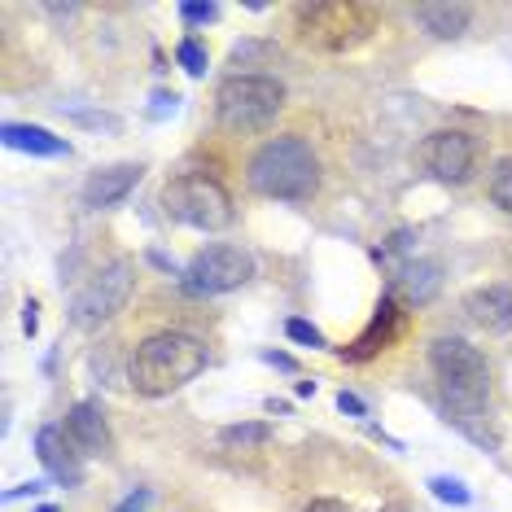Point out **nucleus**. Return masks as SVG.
Wrapping results in <instances>:
<instances>
[{
  "label": "nucleus",
  "instance_id": "obj_12",
  "mask_svg": "<svg viewBox=\"0 0 512 512\" xmlns=\"http://www.w3.org/2000/svg\"><path fill=\"white\" fill-rule=\"evenodd\" d=\"M141 176H145L141 162H119V167L92 171L88 184H84V206H92V211H101V206H119L123 197L141 184Z\"/></svg>",
  "mask_w": 512,
  "mask_h": 512
},
{
  "label": "nucleus",
  "instance_id": "obj_30",
  "mask_svg": "<svg viewBox=\"0 0 512 512\" xmlns=\"http://www.w3.org/2000/svg\"><path fill=\"white\" fill-rule=\"evenodd\" d=\"M302 512H351V508H346L342 499H311V504L302 508Z\"/></svg>",
  "mask_w": 512,
  "mask_h": 512
},
{
  "label": "nucleus",
  "instance_id": "obj_24",
  "mask_svg": "<svg viewBox=\"0 0 512 512\" xmlns=\"http://www.w3.org/2000/svg\"><path fill=\"white\" fill-rule=\"evenodd\" d=\"M180 18L189 22V27H202V22L219 18V5H180Z\"/></svg>",
  "mask_w": 512,
  "mask_h": 512
},
{
  "label": "nucleus",
  "instance_id": "obj_6",
  "mask_svg": "<svg viewBox=\"0 0 512 512\" xmlns=\"http://www.w3.org/2000/svg\"><path fill=\"white\" fill-rule=\"evenodd\" d=\"M162 211L197 232H224L232 224V193L206 171H184L162 189Z\"/></svg>",
  "mask_w": 512,
  "mask_h": 512
},
{
  "label": "nucleus",
  "instance_id": "obj_33",
  "mask_svg": "<svg viewBox=\"0 0 512 512\" xmlns=\"http://www.w3.org/2000/svg\"><path fill=\"white\" fill-rule=\"evenodd\" d=\"M149 259H154L158 267H167V272H176V263H171V259H167V254H158V250H154V254H149Z\"/></svg>",
  "mask_w": 512,
  "mask_h": 512
},
{
  "label": "nucleus",
  "instance_id": "obj_25",
  "mask_svg": "<svg viewBox=\"0 0 512 512\" xmlns=\"http://www.w3.org/2000/svg\"><path fill=\"white\" fill-rule=\"evenodd\" d=\"M180 110V97L176 92H154V106H149V119H167V114Z\"/></svg>",
  "mask_w": 512,
  "mask_h": 512
},
{
  "label": "nucleus",
  "instance_id": "obj_3",
  "mask_svg": "<svg viewBox=\"0 0 512 512\" xmlns=\"http://www.w3.org/2000/svg\"><path fill=\"white\" fill-rule=\"evenodd\" d=\"M246 180L254 193L276 202H307L320 189V158L302 136H276L250 158Z\"/></svg>",
  "mask_w": 512,
  "mask_h": 512
},
{
  "label": "nucleus",
  "instance_id": "obj_23",
  "mask_svg": "<svg viewBox=\"0 0 512 512\" xmlns=\"http://www.w3.org/2000/svg\"><path fill=\"white\" fill-rule=\"evenodd\" d=\"M285 333L289 337H294V342H302V346H311V351H324V346H329V342H324V333L316 329V324H307V320H285Z\"/></svg>",
  "mask_w": 512,
  "mask_h": 512
},
{
  "label": "nucleus",
  "instance_id": "obj_17",
  "mask_svg": "<svg viewBox=\"0 0 512 512\" xmlns=\"http://www.w3.org/2000/svg\"><path fill=\"white\" fill-rule=\"evenodd\" d=\"M219 438H224V447H241V451H250V447H267V442H272V425H263V421L228 425Z\"/></svg>",
  "mask_w": 512,
  "mask_h": 512
},
{
  "label": "nucleus",
  "instance_id": "obj_1",
  "mask_svg": "<svg viewBox=\"0 0 512 512\" xmlns=\"http://www.w3.org/2000/svg\"><path fill=\"white\" fill-rule=\"evenodd\" d=\"M429 364H434L442 399H447V421L464 438H473L477 447L499 451V434L491 425V368H486V355L464 337H438L429 346Z\"/></svg>",
  "mask_w": 512,
  "mask_h": 512
},
{
  "label": "nucleus",
  "instance_id": "obj_27",
  "mask_svg": "<svg viewBox=\"0 0 512 512\" xmlns=\"http://www.w3.org/2000/svg\"><path fill=\"white\" fill-rule=\"evenodd\" d=\"M22 333L27 337L40 333V302H27V307H22Z\"/></svg>",
  "mask_w": 512,
  "mask_h": 512
},
{
  "label": "nucleus",
  "instance_id": "obj_32",
  "mask_svg": "<svg viewBox=\"0 0 512 512\" xmlns=\"http://www.w3.org/2000/svg\"><path fill=\"white\" fill-rule=\"evenodd\" d=\"M381 512H425V508H416V504H403V499H399V504H390V508H381Z\"/></svg>",
  "mask_w": 512,
  "mask_h": 512
},
{
  "label": "nucleus",
  "instance_id": "obj_10",
  "mask_svg": "<svg viewBox=\"0 0 512 512\" xmlns=\"http://www.w3.org/2000/svg\"><path fill=\"white\" fill-rule=\"evenodd\" d=\"M403 324H407L403 302L394 298V294H381L377 311H372V320H368V329L359 333L355 342L337 346V359H346V364H368L372 355H381V351H386V346L394 342V337L403 333Z\"/></svg>",
  "mask_w": 512,
  "mask_h": 512
},
{
  "label": "nucleus",
  "instance_id": "obj_26",
  "mask_svg": "<svg viewBox=\"0 0 512 512\" xmlns=\"http://www.w3.org/2000/svg\"><path fill=\"white\" fill-rule=\"evenodd\" d=\"M337 407H342L346 416H368L364 399H359V394H351V390H342V394H337Z\"/></svg>",
  "mask_w": 512,
  "mask_h": 512
},
{
  "label": "nucleus",
  "instance_id": "obj_8",
  "mask_svg": "<svg viewBox=\"0 0 512 512\" xmlns=\"http://www.w3.org/2000/svg\"><path fill=\"white\" fill-rule=\"evenodd\" d=\"M250 276H254L250 254L241 246H228V241H215V246L193 254V263L180 272V285L193 298H215V294H228V289H241Z\"/></svg>",
  "mask_w": 512,
  "mask_h": 512
},
{
  "label": "nucleus",
  "instance_id": "obj_9",
  "mask_svg": "<svg viewBox=\"0 0 512 512\" xmlns=\"http://www.w3.org/2000/svg\"><path fill=\"white\" fill-rule=\"evenodd\" d=\"M477 141L469 132H456V127H447V132H429L421 145H416V162L425 167V176H434L438 184H464L473 176L477 167Z\"/></svg>",
  "mask_w": 512,
  "mask_h": 512
},
{
  "label": "nucleus",
  "instance_id": "obj_15",
  "mask_svg": "<svg viewBox=\"0 0 512 512\" xmlns=\"http://www.w3.org/2000/svg\"><path fill=\"white\" fill-rule=\"evenodd\" d=\"M66 434H71V442L84 456H106L110 451V425L97 403H75L66 412Z\"/></svg>",
  "mask_w": 512,
  "mask_h": 512
},
{
  "label": "nucleus",
  "instance_id": "obj_5",
  "mask_svg": "<svg viewBox=\"0 0 512 512\" xmlns=\"http://www.w3.org/2000/svg\"><path fill=\"white\" fill-rule=\"evenodd\" d=\"M285 106V84L276 75H228L215 92V119L232 136L267 132Z\"/></svg>",
  "mask_w": 512,
  "mask_h": 512
},
{
  "label": "nucleus",
  "instance_id": "obj_2",
  "mask_svg": "<svg viewBox=\"0 0 512 512\" xmlns=\"http://www.w3.org/2000/svg\"><path fill=\"white\" fill-rule=\"evenodd\" d=\"M202 368H206V346L193 333H154L136 346L132 364H127V381L145 399H162V394L189 386Z\"/></svg>",
  "mask_w": 512,
  "mask_h": 512
},
{
  "label": "nucleus",
  "instance_id": "obj_13",
  "mask_svg": "<svg viewBox=\"0 0 512 512\" xmlns=\"http://www.w3.org/2000/svg\"><path fill=\"white\" fill-rule=\"evenodd\" d=\"M464 316L491 333H512V285H482L464 298Z\"/></svg>",
  "mask_w": 512,
  "mask_h": 512
},
{
  "label": "nucleus",
  "instance_id": "obj_20",
  "mask_svg": "<svg viewBox=\"0 0 512 512\" xmlns=\"http://www.w3.org/2000/svg\"><path fill=\"white\" fill-rule=\"evenodd\" d=\"M176 62H180L193 79H202L206 66H211V53H206V44L197 40V36H184V40L176 44Z\"/></svg>",
  "mask_w": 512,
  "mask_h": 512
},
{
  "label": "nucleus",
  "instance_id": "obj_35",
  "mask_svg": "<svg viewBox=\"0 0 512 512\" xmlns=\"http://www.w3.org/2000/svg\"><path fill=\"white\" fill-rule=\"evenodd\" d=\"M36 512H62V508H53V504H40Z\"/></svg>",
  "mask_w": 512,
  "mask_h": 512
},
{
  "label": "nucleus",
  "instance_id": "obj_29",
  "mask_svg": "<svg viewBox=\"0 0 512 512\" xmlns=\"http://www.w3.org/2000/svg\"><path fill=\"white\" fill-rule=\"evenodd\" d=\"M49 491V482H27V486H14V491H5V499L14 504V499H27V495H44Z\"/></svg>",
  "mask_w": 512,
  "mask_h": 512
},
{
  "label": "nucleus",
  "instance_id": "obj_11",
  "mask_svg": "<svg viewBox=\"0 0 512 512\" xmlns=\"http://www.w3.org/2000/svg\"><path fill=\"white\" fill-rule=\"evenodd\" d=\"M36 456H40L44 473H49L57 486H79L84 482V451L75 447L66 429L44 425L36 434Z\"/></svg>",
  "mask_w": 512,
  "mask_h": 512
},
{
  "label": "nucleus",
  "instance_id": "obj_16",
  "mask_svg": "<svg viewBox=\"0 0 512 512\" xmlns=\"http://www.w3.org/2000/svg\"><path fill=\"white\" fill-rule=\"evenodd\" d=\"M0 141L9 149H22V154H36V158H66L71 145L62 136H53L49 127H36V123H5L0 127Z\"/></svg>",
  "mask_w": 512,
  "mask_h": 512
},
{
  "label": "nucleus",
  "instance_id": "obj_34",
  "mask_svg": "<svg viewBox=\"0 0 512 512\" xmlns=\"http://www.w3.org/2000/svg\"><path fill=\"white\" fill-rule=\"evenodd\" d=\"M267 412H281V416H285L289 403H285V399H267Z\"/></svg>",
  "mask_w": 512,
  "mask_h": 512
},
{
  "label": "nucleus",
  "instance_id": "obj_18",
  "mask_svg": "<svg viewBox=\"0 0 512 512\" xmlns=\"http://www.w3.org/2000/svg\"><path fill=\"white\" fill-rule=\"evenodd\" d=\"M276 57H281V49H276V44H267V40H241L237 49L228 53V62L237 66V71H232V75H241V66H254V62H276Z\"/></svg>",
  "mask_w": 512,
  "mask_h": 512
},
{
  "label": "nucleus",
  "instance_id": "obj_21",
  "mask_svg": "<svg viewBox=\"0 0 512 512\" xmlns=\"http://www.w3.org/2000/svg\"><path fill=\"white\" fill-rule=\"evenodd\" d=\"M429 491H434V499H442V504H451V508H464L473 499V491L460 482V477H429Z\"/></svg>",
  "mask_w": 512,
  "mask_h": 512
},
{
  "label": "nucleus",
  "instance_id": "obj_19",
  "mask_svg": "<svg viewBox=\"0 0 512 512\" xmlns=\"http://www.w3.org/2000/svg\"><path fill=\"white\" fill-rule=\"evenodd\" d=\"M486 193H491V202L499 206V211H508V215H512V154L495 162L491 180H486Z\"/></svg>",
  "mask_w": 512,
  "mask_h": 512
},
{
  "label": "nucleus",
  "instance_id": "obj_14",
  "mask_svg": "<svg viewBox=\"0 0 512 512\" xmlns=\"http://www.w3.org/2000/svg\"><path fill=\"white\" fill-rule=\"evenodd\" d=\"M412 14L434 40H460L473 22V5H460V0H425Z\"/></svg>",
  "mask_w": 512,
  "mask_h": 512
},
{
  "label": "nucleus",
  "instance_id": "obj_22",
  "mask_svg": "<svg viewBox=\"0 0 512 512\" xmlns=\"http://www.w3.org/2000/svg\"><path fill=\"white\" fill-rule=\"evenodd\" d=\"M71 123L92 127V132H110V136L123 132V119L119 114H106V110H71Z\"/></svg>",
  "mask_w": 512,
  "mask_h": 512
},
{
  "label": "nucleus",
  "instance_id": "obj_28",
  "mask_svg": "<svg viewBox=\"0 0 512 512\" xmlns=\"http://www.w3.org/2000/svg\"><path fill=\"white\" fill-rule=\"evenodd\" d=\"M263 364H272V368H281V372H298V359L285 355V351H263Z\"/></svg>",
  "mask_w": 512,
  "mask_h": 512
},
{
  "label": "nucleus",
  "instance_id": "obj_7",
  "mask_svg": "<svg viewBox=\"0 0 512 512\" xmlns=\"http://www.w3.org/2000/svg\"><path fill=\"white\" fill-rule=\"evenodd\" d=\"M132 289H136V263L132 259H114L110 267H101V272L75 294L71 324L75 329H101V324L114 320L127 307Z\"/></svg>",
  "mask_w": 512,
  "mask_h": 512
},
{
  "label": "nucleus",
  "instance_id": "obj_4",
  "mask_svg": "<svg viewBox=\"0 0 512 512\" xmlns=\"http://www.w3.org/2000/svg\"><path fill=\"white\" fill-rule=\"evenodd\" d=\"M298 40L320 53H351L377 31V9L359 0H311L294 9Z\"/></svg>",
  "mask_w": 512,
  "mask_h": 512
},
{
  "label": "nucleus",
  "instance_id": "obj_31",
  "mask_svg": "<svg viewBox=\"0 0 512 512\" xmlns=\"http://www.w3.org/2000/svg\"><path fill=\"white\" fill-rule=\"evenodd\" d=\"M145 504H149V491H141V495L127 499V504H119V512H145Z\"/></svg>",
  "mask_w": 512,
  "mask_h": 512
}]
</instances>
